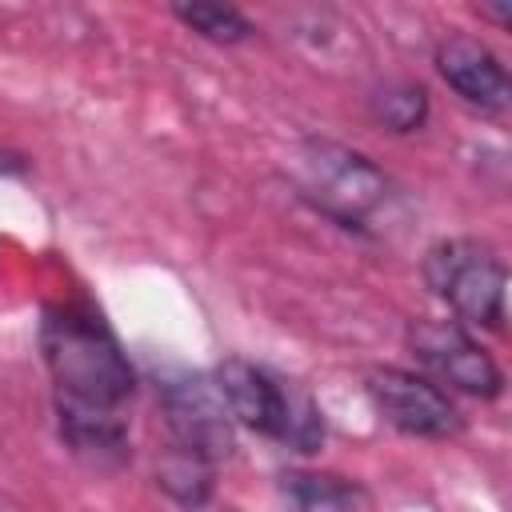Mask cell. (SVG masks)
I'll return each mask as SVG.
<instances>
[{"instance_id": "obj_1", "label": "cell", "mask_w": 512, "mask_h": 512, "mask_svg": "<svg viewBox=\"0 0 512 512\" xmlns=\"http://www.w3.org/2000/svg\"><path fill=\"white\" fill-rule=\"evenodd\" d=\"M40 352L56 384L64 444L96 468L120 464L128 456L120 408L136 388V372L116 332L84 300L48 304L40 320Z\"/></svg>"}, {"instance_id": "obj_2", "label": "cell", "mask_w": 512, "mask_h": 512, "mask_svg": "<svg viewBox=\"0 0 512 512\" xmlns=\"http://www.w3.org/2000/svg\"><path fill=\"white\" fill-rule=\"evenodd\" d=\"M212 380L224 392L236 424L304 456L324 448V412L304 384L280 376L268 364H252L244 356L220 360Z\"/></svg>"}, {"instance_id": "obj_3", "label": "cell", "mask_w": 512, "mask_h": 512, "mask_svg": "<svg viewBox=\"0 0 512 512\" xmlns=\"http://www.w3.org/2000/svg\"><path fill=\"white\" fill-rule=\"evenodd\" d=\"M296 180L312 208L356 232H364V224L392 200V180L384 168L336 140H304L296 156Z\"/></svg>"}, {"instance_id": "obj_4", "label": "cell", "mask_w": 512, "mask_h": 512, "mask_svg": "<svg viewBox=\"0 0 512 512\" xmlns=\"http://www.w3.org/2000/svg\"><path fill=\"white\" fill-rule=\"evenodd\" d=\"M428 288L468 324L504 332V292L508 268L480 240H440L424 256Z\"/></svg>"}, {"instance_id": "obj_5", "label": "cell", "mask_w": 512, "mask_h": 512, "mask_svg": "<svg viewBox=\"0 0 512 512\" xmlns=\"http://www.w3.org/2000/svg\"><path fill=\"white\" fill-rule=\"evenodd\" d=\"M172 448H184L208 464L228 460L236 448V420L224 392L208 372H176L156 384Z\"/></svg>"}, {"instance_id": "obj_6", "label": "cell", "mask_w": 512, "mask_h": 512, "mask_svg": "<svg viewBox=\"0 0 512 512\" xmlns=\"http://www.w3.org/2000/svg\"><path fill=\"white\" fill-rule=\"evenodd\" d=\"M408 348L432 376H440L464 396L496 400L504 392L500 364L472 340V332L460 320H412Z\"/></svg>"}, {"instance_id": "obj_7", "label": "cell", "mask_w": 512, "mask_h": 512, "mask_svg": "<svg viewBox=\"0 0 512 512\" xmlns=\"http://www.w3.org/2000/svg\"><path fill=\"white\" fill-rule=\"evenodd\" d=\"M368 396L376 412L404 436L448 440L464 428V416L452 404V396L428 376H416L408 368H376L368 376Z\"/></svg>"}, {"instance_id": "obj_8", "label": "cell", "mask_w": 512, "mask_h": 512, "mask_svg": "<svg viewBox=\"0 0 512 512\" xmlns=\"http://www.w3.org/2000/svg\"><path fill=\"white\" fill-rule=\"evenodd\" d=\"M436 72L440 80L480 112H504L512 100L504 60L476 36H448L436 44Z\"/></svg>"}, {"instance_id": "obj_9", "label": "cell", "mask_w": 512, "mask_h": 512, "mask_svg": "<svg viewBox=\"0 0 512 512\" xmlns=\"http://www.w3.org/2000/svg\"><path fill=\"white\" fill-rule=\"evenodd\" d=\"M368 112H372V120L380 128L404 136V132L424 128V120H428V92L416 80H388V84L372 88Z\"/></svg>"}, {"instance_id": "obj_10", "label": "cell", "mask_w": 512, "mask_h": 512, "mask_svg": "<svg viewBox=\"0 0 512 512\" xmlns=\"http://www.w3.org/2000/svg\"><path fill=\"white\" fill-rule=\"evenodd\" d=\"M284 496L296 504V512H356L360 488L344 476L324 472H284Z\"/></svg>"}, {"instance_id": "obj_11", "label": "cell", "mask_w": 512, "mask_h": 512, "mask_svg": "<svg viewBox=\"0 0 512 512\" xmlns=\"http://www.w3.org/2000/svg\"><path fill=\"white\" fill-rule=\"evenodd\" d=\"M156 484L180 504V508H204L212 496V464L184 452V448H168L164 460L156 464Z\"/></svg>"}, {"instance_id": "obj_12", "label": "cell", "mask_w": 512, "mask_h": 512, "mask_svg": "<svg viewBox=\"0 0 512 512\" xmlns=\"http://www.w3.org/2000/svg\"><path fill=\"white\" fill-rule=\"evenodd\" d=\"M172 16L212 44H244L256 36V24L232 4H172Z\"/></svg>"}, {"instance_id": "obj_13", "label": "cell", "mask_w": 512, "mask_h": 512, "mask_svg": "<svg viewBox=\"0 0 512 512\" xmlns=\"http://www.w3.org/2000/svg\"><path fill=\"white\" fill-rule=\"evenodd\" d=\"M480 16H488V20H496V24H508V4H480Z\"/></svg>"}, {"instance_id": "obj_14", "label": "cell", "mask_w": 512, "mask_h": 512, "mask_svg": "<svg viewBox=\"0 0 512 512\" xmlns=\"http://www.w3.org/2000/svg\"><path fill=\"white\" fill-rule=\"evenodd\" d=\"M0 172H24V160H20V156H12V152H4V148H0Z\"/></svg>"}]
</instances>
